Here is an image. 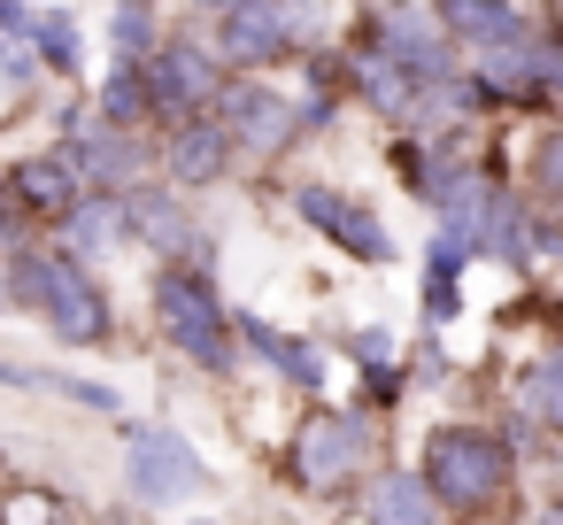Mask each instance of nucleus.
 I'll use <instances>...</instances> for the list:
<instances>
[{"instance_id":"nucleus-1","label":"nucleus","mask_w":563,"mask_h":525,"mask_svg":"<svg viewBox=\"0 0 563 525\" xmlns=\"http://www.w3.org/2000/svg\"><path fill=\"white\" fill-rule=\"evenodd\" d=\"M517 471H525V456L501 440V425H471V417L424 425L417 479L432 486V502H440L448 517H494V510L517 494Z\"/></svg>"},{"instance_id":"nucleus-2","label":"nucleus","mask_w":563,"mask_h":525,"mask_svg":"<svg viewBox=\"0 0 563 525\" xmlns=\"http://www.w3.org/2000/svg\"><path fill=\"white\" fill-rule=\"evenodd\" d=\"M147 309H155V332L170 340L178 363H194L201 379L232 386L240 379V340H232V302L217 294V278L186 271V263H155L147 271Z\"/></svg>"},{"instance_id":"nucleus-3","label":"nucleus","mask_w":563,"mask_h":525,"mask_svg":"<svg viewBox=\"0 0 563 525\" xmlns=\"http://www.w3.org/2000/svg\"><path fill=\"white\" fill-rule=\"evenodd\" d=\"M378 471V417L355 402H309V417L286 433V479L317 502H340Z\"/></svg>"},{"instance_id":"nucleus-4","label":"nucleus","mask_w":563,"mask_h":525,"mask_svg":"<svg viewBox=\"0 0 563 525\" xmlns=\"http://www.w3.org/2000/svg\"><path fill=\"white\" fill-rule=\"evenodd\" d=\"M209 486H217V471L178 425H163V417L124 425V494H132V510H178Z\"/></svg>"},{"instance_id":"nucleus-5","label":"nucleus","mask_w":563,"mask_h":525,"mask_svg":"<svg viewBox=\"0 0 563 525\" xmlns=\"http://www.w3.org/2000/svg\"><path fill=\"white\" fill-rule=\"evenodd\" d=\"M124 240H140L155 263H186V271H201V278H217V232L194 217V201L186 194H170V186H132L124 194Z\"/></svg>"},{"instance_id":"nucleus-6","label":"nucleus","mask_w":563,"mask_h":525,"mask_svg":"<svg viewBox=\"0 0 563 525\" xmlns=\"http://www.w3.org/2000/svg\"><path fill=\"white\" fill-rule=\"evenodd\" d=\"M371 40H378V55H386L417 94H440V86L463 78L455 40L432 24V9H417V0H386V9H371Z\"/></svg>"},{"instance_id":"nucleus-7","label":"nucleus","mask_w":563,"mask_h":525,"mask_svg":"<svg viewBox=\"0 0 563 525\" xmlns=\"http://www.w3.org/2000/svg\"><path fill=\"white\" fill-rule=\"evenodd\" d=\"M294 217L309 225V232H324V248H340L347 263H394L401 248H394V232H386V217L363 201V194H347V186H324V178H301L294 186Z\"/></svg>"},{"instance_id":"nucleus-8","label":"nucleus","mask_w":563,"mask_h":525,"mask_svg":"<svg viewBox=\"0 0 563 525\" xmlns=\"http://www.w3.org/2000/svg\"><path fill=\"white\" fill-rule=\"evenodd\" d=\"M147 101H155V124H186V117H209L217 94H224V63L194 40H163L147 63Z\"/></svg>"},{"instance_id":"nucleus-9","label":"nucleus","mask_w":563,"mask_h":525,"mask_svg":"<svg viewBox=\"0 0 563 525\" xmlns=\"http://www.w3.org/2000/svg\"><path fill=\"white\" fill-rule=\"evenodd\" d=\"M40 325L63 340V348H109L117 340V309H109V286L93 271H78L63 248H55V271H47V309Z\"/></svg>"},{"instance_id":"nucleus-10","label":"nucleus","mask_w":563,"mask_h":525,"mask_svg":"<svg viewBox=\"0 0 563 525\" xmlns=\"http://www.w3.org/2000/svg\"><path fill=\"white\" fill-rule=\"evenodd\" d=\"M209 117L232 132V155H286L294 147V101L263 78H224Z\"/></svg>"},{"instance_id":"nucleus-11","label":"nucleus","mask_w":563,"mask_h":525,"mask_svg":"<svg viewBox=\"0 0 563 525\" xmlns=\"http://www.w3.org/2000/svg\"><path fill=\"white\" fill-rule=\"evenodd\" d=\"M232 340H240V356H255L263 371H278L294 394H324V379H332V356H324V340H309V332H286V325H271L263 309H232Z\"/></svg>"},{"instance_id":"nucleus-12","label":"nucleus","mask_w":563,"mask_h":525,"mask_svg":"<svg viewBox=\"0 0 563 525\" xmlns=\"http://www.w3.org/2000/svg\"><path fill=\"white\" fill-rule=\"evenodd\" d=\"M224 171H232V132H224L217 117L170 124V140H163V186H170V194H201V186H217Z\"/></svg>"},{"instance_id":"nucleus-13","label":"nucleus","mask_w":563,"mask_h":525,"mask_svg":"<svg viewBox=\"0 0 563 525\" xmlns=\"http://www.w3.org/2000/svg\"><path fill=\"white\" fill-rule=\"evenodd\" d=\"M301 40H294V17H286V0H247V9H232L224 17V63H240V70H255V63H286Z\"/></svg>"},{"instance_id":"nucleus-14","label":"nucleus","mask_w":563,"mask_h":525,"mask_svg":"<svg viewBox=\"0 0 563 525\" xmlns=\"http://www.w3.org/2000/svg\"><path fill=\"white\" fill-rule=\"evenodd\" d=\"M363 525H448V510L432 502L417 463H378L363 479Z\"/></svg>"},{"instance_id":"nucleus-15","label":"nucleus","mask_w":563,"mask_h":525,"mask_svg":"<svg viewBox=\"0 0 563 525\" xmlns=\"http://www.w3.org/2000/svg\"><path fill=\"white\" fill-rule=\"evenodd\" d=\"M117 248H132L124 240V194H78V209L63 217V255L78 271H101Z\"/></svg>"},{"instance_id":"nucleus-16","label":"nucleus","mask_w":563,"mask_h":525,"mask_svg":"<svg viewBox=\"0 0 563 525\" xmlns=\"http://www.w3.org/2000/svg\"><path fill=\"white\" fill-rule=\"evenodd\" d=\"M9 194H16V209L32 217V225H63L70 209H78V178H70V163L47 147V155H24L16 171H9Z\"/></svg>"},{"instance_id":"nucleus-17","label":"nucleus","mask_w":563,"mask_h":525,"mask_svg":"<svg viewBox=\"0 0 563 525\" xmlns=\"http://www.w3.org/2000/svg\"><path fill=\"white\" fill-rule=\"evenodd\" d=\"M432 24L463 47H517L525 40V9L517 0H432Z\"/></svg>"},{"instance_id":"nucleus-18","label":"nucleus","mask_w":563,"mask_h":525,"mask_svg":"<svg viewBox=\"0 0 563 525\" xmlns=\"http://www.w3.org/2000/svg\"><path fill=\"white\" fill-rule=\"evenodd\" d=\"M509 417L532 425V433H548V440H563V340H555L548 356L525 363V379H517V409H509Z\"/></svg>"},{"instance_id":"nucleus-19","label":"nucleus","mask_w":563,"mask_h":525,"mask_svg":"<svg viewBox=\"0 0 563 525\" xmlns=\"http://www.w3.org/2000/svg\"><path fill=\"white\" fill-rule=\"evenodd\" d=\"M24 47H32V55H40V70H55V78H78V70H86V32H78V17H70V9H32Z\"/></svg>"},{"instance_id":"nucleus-20","label":"nucleus","mask_w":563,"mask_h":525,"mask_svg":"<svg viewBox=\"0 0 563 525\" xmlns=\"http://www.w3.org/2000/svg\"><path fill=\"white\" fill-rule=\"evenodd\" d=\"M93 117H101L109 132H140V124H155L147 70H140V63H117V70L101 78V94H93Z\"/></svg>"},{"instance_id":"nucleus-21","label":"nucleus","mask_w":563,"mask_h":525,"mask_svg":"<svg viewBox=\"0 0 563 525\" xmlns=\"http://www.w3.org/2000/svg\"><path fill=\"white\" fill-rule=\"evenodd\" d=\"M525 201H532V217H548V225L563 232V124L540 132V147H532V163H525Z\"/></svg>"},{"instance_id":"nucleus-22","label":"nucleus","mask_w":563,"mask_h":525,"mask_svg":"<svg viewBox=\"0 0 563 525\" xmlns=\"http://www.w3.org/2000/svg\"><path fill=\"white\" fill-rule=\"evenodd\" d=\"M478 263V225H448L432 217V240H424V278L432 286H463V271Z\"/></svg>"},{"instance_id":"nucleus-23","label":"nucleus","mask_w":563,"mask_h":525,"mask_svg":"<svg viewBox=\"0 0 563 525\" xmlns=\"http://www.w3.org/2000/svg\"><path fill=\"white\" fill-rule=\"evenodd\" d=\"M0 525H70L55 486H0Z\"/></svg>"},{"instance_id":"nucleus-24","label":"nucleus","mask_w":563,"mask_h":525,"mask_svg":"<svg viewBox=\"0 0 563 525\" xmlns=\"http://www.w3.org/2000/svg\"><path fill=\"white\" fill-rule=\"evenodd\" d=\"M109 47H117V63H147L163 40H155V17H147V0H124V9L109 17Z\"/></svg>"},{"instance_id":"nucleus-25","label":"nucleus","mask_w":563,"mask_h":525,"mask_svg":"<svg viewBox=\"0 0 563 525\" xmlns=\"http://www.w3.org/2000/svg\"><path fill=\"white\" fill-rule=\"evenodd\" d=\"M40 394H63V402H78V409H101V417H124V394H117L109 379H78V371H47V379H40Z\"/></svg>"},{"instance_id":"nucleus-26","label":"nucleus","mask_w":563,"mask_h":525,"mask_svg":"<svg viewBox=\"0 0 563 525\" xmlns=\"http://www.w3.org/2000/svg\"><path fill=\"white\" fill-rule=\"evenodd\" d=\"M401 394H409V371H401V356H394V363H363V386H355V409H371V417H378V409H394Z\"/></svg>"},{"instance_id":"nucleus-27","label":"nucleus","mask_w":563,"mask_h":525,"mask_svg":"<svg viewBox=\"0 0 563 525\" xmlns=\"http://www.w3.org/2000/svg\"><path fill=\"white\" fill-rule=\"evenodd\" d=\"M32 78H40V55H32L16 32H0V86H9V94H32Z\"/></svg>"},{"instance_id":"nucleus-28","label":"nucleus","mask_w":563,"mask_h":525,"mask_svg":"<svg viewBox=\"0 0 563 525\" xmlns=\"http://www.w3.org/2000/svg\"><path fill=\"white\" fill-rule=\"evenodd\" d=\"M340 348L355 356V371H363V363H394V332H386V325H355Z\"/></svg>"},{"instance_id":"nucleus-29","label":"nucleus","mask_w":563,"mask_h":525,"mask_svg":"<svg viewBox=\"0 0 563 525\" xmlns=\"http://www.w3.org/2000/svg\"><path fill=\"white\" fill-rule=\"evenodd\" d=\"M455 317H463V286H432V278H424V325L440 332V325H455Z\"/></svg>"},{"instance_id":"nucleus-30","label":"nucleus","mask_w":563,"mask_h":525,"mask_svg":"<svg viewBox=\"0 0 563 525\" xmlns=\"http://www.w3.org/2000/svg\"><path fill=\"white\" fill-rule=\"evenodd\" d=\"M40 379H47V363H24V356H0V386H9V394H40Z\"/></svg>"},{"instance_id":"nucleus-31","label":"nucleus","mask_w":563,"mask_h":525,"mask_svg":"<svg viewBox=\"0 0 563 525\" xmlns=\"http://www.w3.org/2000/svg\"><path fill=\"white\" fill-rule=\"evenodd\" d=\"M24 24H32L24 0H0V32H16V40H24Z\"/></svg>"},{"instance_id":"nucleus-32","label":"nucleus","mask_w":563,"mask_h":525,"mask_svg":"<svg viewBox=\"0 0 563 525\" xmlns=\"http://www.w3.org/2000/svg\"><path fill=\"white\" fill-rule=\"evenodd\" d=\"M532 525H563V494H548V502H540V517H532Z\"/></svg>"},{"instance_id":"nucleus-33","label":"nucleus","mask_w":563,"mask_h":525,"mask_svg":"<svg viewBox=\"0 0 563 525\" xmlns=\"http://www.w3.org/2000/svg\"><path fill=\"white\" fill-rule=\"evenodd\" d=\"M201 9H217V17H232V9H247V0H201Z\"/></svg>"},{"instance_id":"nucleus-34","label":"nucleus","mask_w":563,"mask_h":525,"mask_svg":"<svg viewBox=\"0 0 563 525\" xmlns=\"http://www.w3.org/2000/svg\"><path fill=\"white\" fill-rule=\"evenodd\" d=\"M186 525H217V517H186Z\"/></svg>"},{"instance_id":"nucleus-35","label":"nucleus","mask_w":563,"mask_h":525,"mask_svg":"<svg viewBox=\"0 0 563 525\" xmlns=\"http://www.w3.org/2000/svg\"><path fill=\"white\" fill-rule=\"evenodd\" d=\"M0 309H9V294H0Z\"/></svg>"}]
</instances>
